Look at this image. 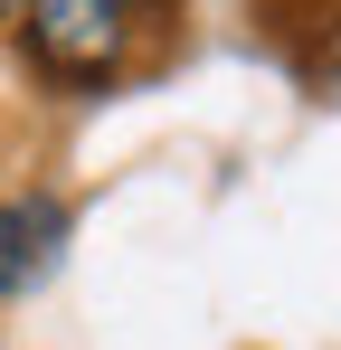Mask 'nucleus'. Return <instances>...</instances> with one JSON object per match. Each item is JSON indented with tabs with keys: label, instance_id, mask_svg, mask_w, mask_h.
I'll return each instance as SVG.
<instances>
[{
	"label": "nucleus",
	"instance_id": "nucleus-1",
	"mask_svg": "<svg viewBox=\"0 0 341 350\" xmlns=\"http://www.w3.org/2000/svg\"><path fill=\"white\" fill-rule=\"evenodd\" d=\"M19 57L38 66V85L57 95H114L133 76V19L114 0H19Z\"/></svg>",
	"mask_w": 341,
	"mask_h": 350
},
{
	"label": "nucleus",
	"instance_id": "nucleus-2",
	"mask_svg": "<svg viewBox=\"0 0 341 350\" xmlns=\"http://www.w3.org/2000/svg\"><path fill=\"white\" fill-rule=\"evenodd\" d=\"M66 237H76V218L57 189H0V303L48 293L66 265Z\"/></svg>",
	"mask_w": 341,
	"mask_h": 350
},
{
	"label": "nucleus",
	"instance_id": "nucleus-3",
	"mask_svg": "<svg viewBox=\"0 0 341 350\" xmlns=\"http://www.w3.org/2000/svg\"><path fill=\"white\" fill-rule=\"evenodd\" d=\"M114 10H123L133 29H152V19H170V0H114Z\"/></svg>",
	"mask_w": 341,
	"mask_h": 350
},
{
	"label": "nucleus",
	"instance_id": "nucleus-4",
	"mask_svg": "<svg viewBox=\"0 0 341 350\" xmlns=\"http://www.w3.org/2000/svg\"><path fill=\"white\" fill-rule=\"evenodd\" d=\"M10 10H19V0H0V19H10Z\"/></svg>",
	"mask_w": 341,
	"mask_h": 350
}]
</instances>
